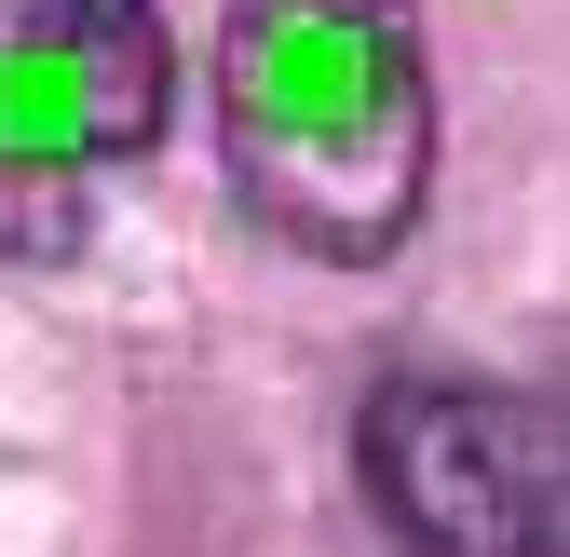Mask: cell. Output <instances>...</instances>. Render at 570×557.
Wrapping results in <instances>:
<instances>
[{
    "label": "cell",
    "instance_id": "cell-3",
    "mask_svg": "<svg viewBox=\"0 0 570 557\" xmlns=\"http://www.w3.org/2000/svg\"><path fill=\"white\" fill-rule=\"evenodd\" d=\"M353 476L407 557H570V449L557 394L394 368L353 408Z\"/></svg>",
    "mask_w": 570,
    "mask_h": 557
},
{
    "label": "cell",
    "instance_id": "cell-1",
    "mask_svg": "<svg viewBox=\"0 0 570 557\" xmlns=\"http://www.w3.org/2000/svg\"><path fill=\"white\" fill-rule=\"evenodd\" d=\"M218 164L272 245L367 272L435 190L421 0H218Z\"/></svg>",
    "mask_w": 570,
    "mask_h": 557
},
{
    "label": "cell",
    "instance_id": "cell-2",
    "mask_svg": "<svg viewBox=\"0 0 570 557\" xmlns=\"http://www.w3.org/2000/svg\"><path fill=\"white\" fill-rule=\"evenodd\" d=\"M164 0H0V258H82L96 190L164 136Z\"/></svg>",
    "mask_w": 570,
    "mask_h": 557
}]
</instances>
